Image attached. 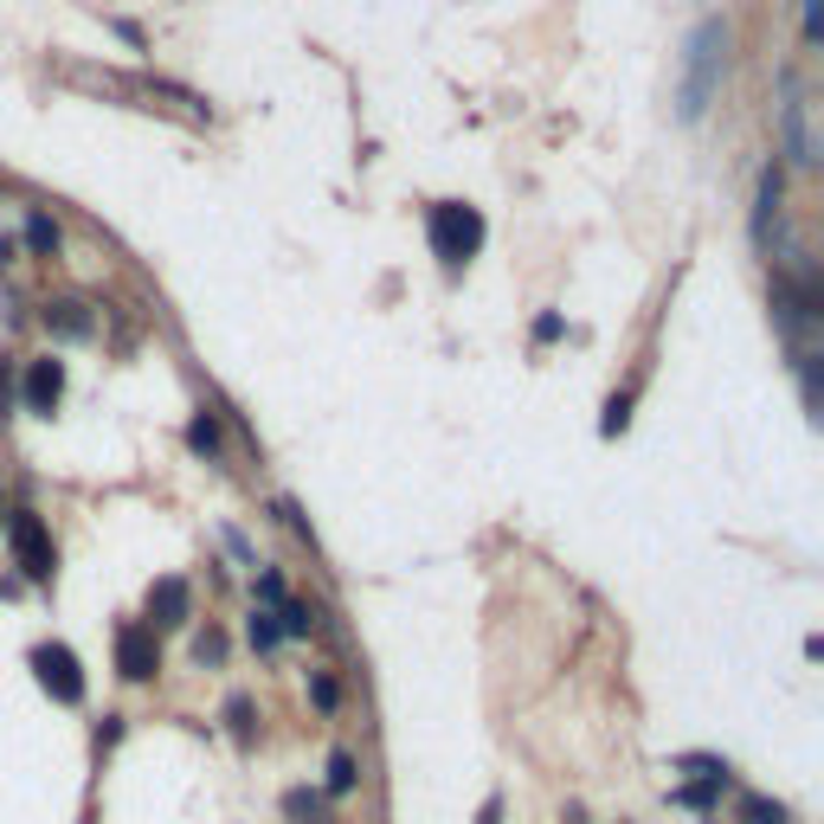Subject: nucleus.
Wrapping results in <instances>:
<instances>
[{
  "mask_svg": "<svg viewBox=\"0 0 824 824\" xmlns=\"http://www.w3.org/2000/svg\"><path fill=\"white\" fill-rule=\"evenodd\" d=\"M722 71H728V26H722V20H702V26L689 33V52H683V90H677L683 123H702V110H708Z\"/></svg>",
  "mask_w": 824,
  "mask_h": 824,
  "instance_id": "1",
  "label": "nucleus"
},
{
  "mask_svg": "<svg viewBox=\"0 0 824 824\" xmlns=\"http://www.w3.org/2000/svg\"><path fill=\"white\" fill-rule=\"evenodd\" d=\"M477 245H483L477 206H458V201L432 206V252H438L445 265H464V258H477Z\"/></svg>",
  "mask_w": 824,
  "mask_h": 824,
  "instance_id": "2",
  "label": "nucleus"
},
{
  "mask_svg": "<svg viewBox=\"0 0 824 824\" xmlns=\"http://www.w3.org/2000/svg\"><path fill=\"white\" fill-rule=\"evenodd\" d=\"M7 542H13V560H20V573H26V580H52L59 548H52V535H46V522H39V516H13V522H7Z\"/></svg>",
  "mask_w": 824,
  "mask_h": 824,
  "instance_id": "3",
  "label": "nucleus"
},
{
  "mask_svg": "<svg viewBox=\"0 0 824 824\" xmlns=\"http://www.w3.org/2000/svg\"><path fill=\"white\" fill-rule=\"evenodd\" d=\"M33 670H39V683L52 689L59 702H84V670H77V657H71L65 644H39L33 651Z\"/></svg>",
  "mask_w": 824,
  "mask_h": 824,
  "instance_id": "4",
  "label": "nucleus"
},
{
  "mask_svg": "<svg viewBox=\"0 0 824 824\" xmlns=\"http://www.w3.org/2000/svg\"><path fill=\"white\" fill-rule=\"evenodd\" d=\"M117 670H123L130 683H148V677L161 670V651H155V631H148V625H123V631H117Z\"/></svg>",
  "mask_w": 824,
  "mask_h": 824,
  "instance_id": "5",
  "label": "nucleus"
},
{
  "mask_svg": "<svg viewBox=\"0 0 824 824\" xmlns=\"http://www.w3.org/2000/svg\"><path fill=\"white\" fill-rule=\"evenodd\" d=\"M59 400H65V361H52V354H46V361H33V367H26V407L52 419Z\"/></svg>",
  "mask_w": 824,
  "mask_h": 824,
  "instance_id": "6",
  "label": "nucleus"
},
{
  "mask_svg": "<svg viewBox=\"0 0 824 824\" xmlns=\"http://www.w3.org/2000/svg\"><path fill=\"white\" fill-rule=\"evenodd\" d=\"M786 90H792V84H786ZM786 148H792V161H799V168H812V161H819L812 130H805V97H799V90L786 97Z\"/></svg>",
  "mask_w": 824,
  "mask_h": 824,
  "instance_id": "7",
  "label": "nucleus"
},
{
  "mask_svg": "<svg viewBox=\"0 0 824 824\" xmlns=\"http://www.w3.org/2000/svg\"><path fill=\"white\" fill-rule=\"evenodd\" d=\"M148 613H155V625H187V580H155Z\"/></svg>",
  "mask_w": 824,
  "mask_h": 824,
  "instance_id": "8",
  "label": "nucleus"
},
{
  "mask_svg": "<svg viewBox=\"0 0 824 824\" xmlns=\"http://www.w3.org/2000/svg\"><path fill=\"white\" fill-rule=\"evenodd\" d=\"M46 329H52V336H65V342H84L97 323H90V310H84V303H46Z\"/></svg>",
  "mask_w": 824,
  "mask_h": 824,
  "instance_id": "9",
  "label": "nucleus"
},
{
  "mask_svg": "<svg viewBox=\"0 0 824 824\" xmlns=\"http://www.w3.org/2000/svg\"><path fill=\"white\" fill-rule=\"evenodd\" d=\"M187 445L201 451L206 464H219V425H213V412H201V419L187 425Z\"/></svg>",
  "mask_w": 824,
  "mask_h": 824,
  "instance_id": "10",
  "label": "nucleus"
},
{
  "mask_svg": "<svg viewBox=\"0 0 824 824\" xmlns=\"http://www.w3.org/2000/svg\"><path fill=\"white\" fill-rule=\"evenodd\" d=\"M310 625H316L310 606H296V599H283V606H277V631H283V638H310Z\"/></svg>",
  "mask_w": 824,
  "mask_h": 824,
  "instance_id": "11",
  "label": "nucleus"
},
{
  "mask_svg": "<svg viewBox=\"0 0 824 824\" xmlns=\"http://www.w3.org/2000/svg\"><path fill=\"white\" fill-rule=\"evenodd\" d=\"M773 206H779V168H766L760 174V213H754V232L766 239V219H773Z\"/></svg>",
  "mask_w": 824,
  "mask_h": 824,
  "instance_id": "12",
  "label": "nucleus"
},
{
  "mask_svg": "<svg viewBox=\"0 0 824 824\" xmlns=\"http://www.w3.org/2000/svg\"><path fill=\"white\" fill-rule=\"evenodd\" d=\"M26 245H33V252H59V226H52L46 213H33V219H26Z\"/></svg>",
  "mask_w": 824,
  "mask_h": 824,
  "instance_id": "13",
  "label": "nucleus"
},
{
  "mask_svg": "<svg viewBox=\"0 0 824 824\" xmlns=\"http://www.w3.org/2000/svg\"><path fill=\"white\" fill-rule=\"evenodd\" d=\"M354 779H361V773H354V754H329V792H336V799L354 792Z\"/></svg>",
  "mask_w": 824,
  "mask_h": 824,
  "instance_id": "14",
  "label": "nucleus"
},
{
  "mask_svg": "<svg viewBox=\"0 0 824 824\" xmlns=\"http://www.w3.org/2000/svg\"><path fill=\"white\" fill-rule=\"evenodd\" d=\"M741 819L748 824H786V805H773V799H754V792H748V799H741Z\"/></svg>",
  "mask_w": 824,
  "mask_h": 824,
  "instance_id": "15",
  "label": "nucleus"
},
{
  "mask_svg": "<svg viewBox=\"0 0 824 824\" xmlns=\"http://www.w3.org/2000/svg\"><path fill=\"white\" fill-rule=\"evenodd\" d=\"M277 638H283V631H277V613H258V618H252V644H258V651H271Z\"/></svg>",
  "mask_w": 824,
  "mask_h": 824,
  "instance_id": "16",
  "label": "nucleus"
},
{
  "mask_svg": "<svg viewBox=\"0 0 824 824\" xmlns=\"http://www.w3.org/2000/svg\"><path fill=\"white\" fill-rule=\"evenodd\" d=\"M625 419H631V393H618L613 407H606V438H613V432H625Z\"/></svg>",
  "mask_w": 824,
  "mask_h": 824,
  "instance_id": "17",
  "label": "nucleus"
},
{
  "mask_svg": "<svg viewBox=\"0 0 824 824\" xmlns=\"http://www.w3.org/2000/svg\"><path fill=\"white\" fill-rule=\"evenodd\" d=\"M258 599H265V606H283V580H277V573H258Z\"/></svg>",
  "mask_w": 824,
  "mask_h": 824,
  "instance_id": "18",
  "label": "nucleus"
}]
</instances>
